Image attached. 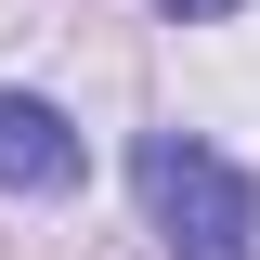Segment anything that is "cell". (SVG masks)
<instances>
[{"label": "cell", "instance_id": "6da1fadb", "mask_svg": "<svg viewBox=\"0 0 260 260\" xmlns=\"http://www.w3.org/2000/svg\"><path fill=\"white\" fill-rule=\"evenodd\" d=\"M143 208H156L169 260H260V195L234 156H208L195 130H143V156H130Z\"/></svg>", "mask_w": 260, "mask_h": 260}, {"label": "cell", "instance_id": "7a4b0ae2", "mask_svg": "<svg viewBox=\"0 0 260 260\" xmlns=\"http://www.w3.org/2000/svg\"><path fill=\"white\" fill-rule=\"evenodd\" d=\"M0 182L13 195H65L78 182V130H65L39 91H0Z\"/></svg>", "mask_w": 260, "mask_h": 260}, {"label": "cell", "instance_id": "3957f363", "mask_svg": "<svg viewBox=\"0 0 260 260\" xmlns=\"http://www.w3.org/2000/svg\"><path fill=\"white\" fill-rule=\"evenodd\" d=\"M169 13H182V26H208V13H234V0H169Z\"/></svg>", "mask_w": 260, "mask_h": 260}]
</instances>
